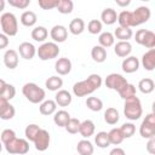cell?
<instances>
[{"mask_svg":"<svg viewBox=\"0 0 155 155\" xmlns=\"http://www.w3.org/2000/svg\"><path fill=\"white\" fill-rule=\"evenodd\" d=\"M101 86H102V78H101V75L91 74L85 80L74 84L73 93L76 97H85V96H88V94L93 93Z\"/></svg>","mask_w":155,"mask_h":155,"instance_id":"6da1fadb","label":"cell"},{"mask_svg":"<svg viewBox=\"0 0 155 155\" xmlns=\"http://www.w3.org/2000/svg\"><path fill=\"white\" fill-rule=\"evenodd\" d=\"M124 114L125 116L131 120V121H136L138 120L142 114H143V109H142V104L140 101L137 96L131 97L128 99H125V104H124Z\"/></svg>","mask_w":155,"mask_h":155,"instance_id":"7a4b0ae2","label":"cell"},{"mask_svg":"<svg viewBox=\"0 0 155 155\" xmlns=\"http://www.w3.org/2000/svg\"><path fill=\"white\" fill-rule=\"evenodd\" d=\"M22 93L33 104L41 103L45 99V91H44V88L39 87V85H36L34 82H27L22 87Z\"/></svg>","mask_w":155,"mask_h":155,"instance_id":"3957f363","label":"cell"},{"mask_svg":"<svg viewBox=\"0 0 155 155\" xmlns=\"http://www.w3.org/2000/svg\"><path fill=\"white\" fill-rule=\"evenodd\" d=\"M0 24L2 33L6 36H15L18 31V22L17 18L13 13L11 12H5L0 17Z\"/></svg>","mask_w":155,"mask_h":155,"instance_id":"277c9868","label":"cell"},{"mask_svg":"<svg viewBox=\"0 0 155 155\" xmlns=\"http://www.w3.org/2000/svg\"><path fill=\"white\" fill-rule=\"evenodd\" d=\"M36 54L41 61L53 59L59 54V47L56 42H44L36 50Z\"/></svg>","mask_w":155,"mask_h":155,"instance_id":"5b68a950","label":"cell"},{"mask_svg":"<svg viewBox=\"0 0 155 155\" xmlns=\"http://www.w3.org/2000/svg\"><path fill=\"white\" fill-rule=\"evenodd\" d=\"M5 149L10 154H17V155H24L29 151V142L23 138H15L8 144L5 145Z\"/></svg>","mask_w":155,"mask_h":155,"instance_id":"8992f818","label":"cell"},{"mask_svg":"<svg viewBox=\"0 0 155 155\" xmlns=\"http://www.w3.org/2000/svg\"><path fill=\"white\" fill-rule=\"evenodd\" d=\"M139 133L143 138H153L155 136V115L153 113L148 114L145 119L142 121L139 127Z\"/></svg>","mask_w":155,"mask_h":155,"instance_id":"52a82bcc","label":"cell"},{"mask_svg":"<svg viewBox=\"0 0 155 155\" xmlns=\"http://www.w3.org/2000/svg\"><path fill=\"white\" fill-rule=\"evenodd\" d=\"M136 42L145 46L147 48H154L155 47V34L151 30L148 29H139L136 33Z\"/></svg>","mask_w":155,"mask_h":155,"instance_id":"ba28073f","label":"cell"},{"mask_svg":"<svg viewBox=\"0 0 155 155\" xmlns=\"http://www.w3.org/2000/svg\"><path fill=\"white\" fill-rule=\"evenodd\" d=\"M150 16H151V12H150L149 7H147V6L137 7L132 12V27H137V25H140V24L148 22Z\"/></svg>","mask_w":155,"mask_h":155,"instance_id":"9c48e42d","label":"cell"},{"mask_svg":"<svg viewBox=\"0 0 155 155\" xmlns=\"http://www.w3.org/2000/svg\"><path fill=\"white\" fill-rule=\"evenodd\" d=\"M105 86L110 90H115V91H120L125 85H127V80L120 75V74H116V73H111L109 74L107 78H105Z\"/></svg>","mask_w":155,"mask_h":155,"instance_id":"30bf717a","label":"cell"},{"mask_svg":"<svg viewBox=\"0 0 155 155\" xmlns=\"http://www.w3.org/2000/svg\"><path fill=\"white\" fill-rule=\"evenodd\" d=\"M50 139H51V137H50L48 131L41 128L33 142L35 144V149L39 151H45L50 145Z\"/></svg>","mask_w":155,"mask_h":155,"instance_id":"8fae6325","label":"cell"},{"mask_svg":"<svg viewBox=\"0 0 155 155\" xmlns=\"http://www.w3.org/2000/svg\"><path fill=\"white\" fill-rule=\"evenodd\" d=\"M16 114L15 107L10 104V102L5 98L0 97V119L2 120H11Z\"/></svg>","mask_w":155,"mask_h":155,"instance_id":"7c38bea8","label":"cell"},{"mask_svg":"<svg viewBox=\"0 0 155 155\" xmlns=\"http://www.w3.org/2000/svg\"><path fill=\"white\" fill-rule=\"evenodd\" d=\"M50 36L54 42H64L68 38V29L64 25L57 24L51 29Z\"/></svg>","mask_w":155,"mask_h":155,"instance_id":"4fadbf2b","label":"cell"},{"mask_svg":"<svg viewBox=\"0 0 155 155\" xmlns=\"http://www.w3.org/2000/svg\"><path fill=\"white\" fill-rule=\"evenodd\" d=\"M18 52H19V56L22 58L33 59L34 56L36 54V48H35V46L33 44H30L28 41H24L18 46Z\"/></svg>","mask_w":155,"mask_h":155,"instance_id":"5bb4252c","label":"cell"},{"mask_svg":"<svg viewBox=\"0 0 155 155\" xmlns=\"http://www.w3.org/2000/svg\"><path fill=\"white\" fill-rule=\"evenodd\" d=\"M121 67H122V70H124L125 73L132 74V73H134V71L138 70V68H139V61H138V58L134 57V56H128V57H126V58L122 61Z\"/></svg>","mask_w":155,"mask_h":155,"instance_id":"9a60e30c","label":"cell"},{"mask_svg":"<svg viewBox=\"0 0 155 155\" xmlns=\"http://www.w3.org/2000/svg\"><path fill=\"white\" fill-rule=\"evenodd\" d=\"M142 65L145 70L153 71L155 68V48H150L142 57Z\"/></svg>","mask_w":155,"mask_h":155,"instance_id":"2e32d148","label":"cell"},{"mask_svg":"<svg viewBox=\"0 0 155 155\" xmlns=\"http://www.w3.org/2000/svg\"><path fill=\"white\" fill-rule=\"evenodd\" d=\"M4 64L8 69H15L18 65V53L16 50H7L4 53Z\"/></svg>","mask_w":155,"mask_h":155,"instance_id":"e0dca14e","label":"cell"},{"mask_svg":"<svg viewBox=\"0 0 155 155\" xmlns=\"http://www.w3.org/2000/svg\"><path fill=\"white\" fill-rule=\"evenodd\" d=\"M54 70L59 74V75H67L70 73L71 70V62L69 58L63 57V58H58V61L54 64Z\"/></svg>","mask_w":155,"mask_h":155,"instance_id":"ac0fdd59","label":"cell"},{"mask_svg":"<svg viewBox=\"0 0 155 155\" xmlns=\"http://www.w3.org/2000/svg\"><path fill=\"white\" fill-rule=\"evenodd\" d=\"M101 19L104 24L107 25H111L114 24L116 21H117V13L114 8L111 7H108V8H104L101 13Z\"/></svg>","mask_w":155,"mask_h":155,"instance_id":"d6986e66","label":"cell"},{"mask_svg":"<svg viewBox=\"0 0 155 155\" xmlns=\"http://www.w3.org/2000/svg\"><path fill=\"white\" fill-rule=\"evenodd\" d=\"M71 94L67 90H59L54 96V102L59 107H68L71 103Z\"/></svg>","mask_w":155,"mask_h":155,"instance_id":"ffe728a7","label":"cell"},{"mask_svg":"<svg viewBox=\"0 0 155 155\" xmlns=\"http://www.w3.org/2000/svg\"><path fill=\"white\" fill-rule=\"evenodd\" d=\"M94 130H96V126H94L93 121H91V120H85V121L80 122L79 133H80L84 138H88V137L93 136Z\"/></svg>","mask_w":155,"mask_h":155,"instance_id":"44dd1931","label":"cell"},{"mask_svg":"<svg viewBox=\"0 0 155 155\" xmlns=\"http://www.w3.org/2000/svg\"><path fill=\"white\" fill-rule=\"evenodd\" d=\"M132 51V45L128 41H119L115 47H114V52L116 56L119 57H128V54Z\"/></svg>","mask_w":155,"mask_h":155,"instance_id":"7402d4cb","label":"cell"},{"mask_svg":"<svg viewBox=\"0 0 155 155\" xmlns=\"http://www.w3.org/2000/svg\"><path fill=\"white\" fill-rule=\"evenodd\" d=\"M76 150L79 155H92L94 148L88 139H81L76 145Z\"/></svg>","mask_w":155,"mask_h":155,"instance_id":"603a6c76","label":"cell"},{"mask_svg":"<svg viewBox=\"0 0 155 155\" xmlns=\"http://www.w3.org/2000/svg\"><path fill=\"white\" fill-rule=\"evenodd\" d=\"M91 57L97 63H103L107 59V50L99 45H96L91 50Z\"/></svg>","mask_w":155,"mask_h":155,"instance_id":"cb8c5ba5","label":"cell"},{"mask_svg":"<svg viewBox=\"0 0 155 155\" xmlns=\"http://www.w3.org/2000/svg\"><path fill=\"white\" fill-rule=\"evenodd\" d=\"M56 109H57V104L52 99H47V101H44L40 107H39V110H40V114L42 115H52L53 113H56Z\"/></svg>","mask_w":155,"mask_h":155,"instance_id":"d4e9b609","label":"cell"},{"mask_svg":"<svg viewBox=\"0 0 155 155\" xmlns=\"http://www.w3.org/2000/svg\"><path fill=\"white\" fill-rule=\"evenodd\" d=\"M85 30V22L82 18H74L69 23V31L73 35H80Z\"/></svg>","mask_w":155,"mask_h":155,"instance_id":"484cf974","label":"cell"},{"mask_svg":"<svg viewBox=\"0 0 155 155\" xmlns=\"http://www.w3.org/2000/svg\"><path fill=\"white\" fill-rule=\"evenodd\" d=\"M117 22H119V27L122 28H131L132 27V12L131 11H121L117 15Z\"/></svg>","mask_w":155,"mask_h":155,"instance_id":"4316f807","label":"cell"},{"mask_svg":"<svg viewBox=\"0 0 155 155\" xmlns=\"http://www.w3.org/2000/svg\"><path fill=\"white\" fill-rule=\"evenodd\" d=\"M138 88L142 93L144 94H149L154 91L155 88V84H154V80L150 79V78H144L142 79L139 82H138Z\"/></svg>","mask_w":155,"mask_h":155,"instance_id":"83f0119b","label":"cell"},{"mask_svg":"<svg viewBox=\"0 0 155 155\" xmlns=\"http://www.w3.org/2000/svg\"><path fill=\"white\" fill-rule=\"evenodd\" d=\"M70 119V115L68 111L65 110H58L54 113V116H53V122L58 126V127H65V125L68 124Z\"/></svg>","mask_w":155,"mask_h":155,"instance_id":"f1b7e54d","label":"cell"},{"mask_svg":"<svg viewBox=\"0 0 155 155\" xmlns=\"http://www.w3.org/2000/svg\"><path fill=\"white\" fill-rule=\"evenodd\" d=\"M113 35H114V38L119 39L120 41H128V40L132 38L133 33H132V29H131V28L117 27V28L115 29V31H114Z\"/></svg>","mask_w":155,"mask_h":155,"instance_id":"f546056e","label":"cell"},{"mask_svg":"<svg viewBox=\"0 0 155 155\" xmlns=\"http://www.w3.org/2000/svg\"><path fill=\"white\" fill-rule=\"evenodd\" d=\"M36 21H38V17L33 11H24L21 15V23L24 27H33L36 23Z\"/></svg>","mask_w":155,"mask_h":155,"instance_id":"4dcf8cb0","label":"cell"},{"mask_svg":"<svg viewBox=\"0 0 155 155\" xmlns=\"http://www.w3.org/2000/svg\"><path fill=\"white\" fill-rule=\"evenodd\" d=\"M47 35H48V31L45 27L42 25H39V27H35L33 30H31V38L38 41V42H44L46 39H47Z\"/></svg>","mask_w":155,"mask_h":155,"instance_id":"1f68e13d","label":"cell"},{"mask_svg":"<svg viewBox=\"0 0 155 155\" xmlns=\"http://www.w3.org/2000/svg\"><path fill=\"white\" fill-rule=\"evenodd\" d=\"M114 41H115V38H114V35L110 31H104L98 38L99 46H102L103 48H108V47L113 46L114 45Z\"/></svg>","mask_w":155,"mask_h":155,"instance_id":"d6a6232c","label":"cell"},{"mask_svg":"<svg viewBox=\"0 0 155 155\" xmlns=\"http://www.w3.org/2000/svg\"><path fill=\"white\" fill-rule=\"evenodd\" d=\"M45 86L50 91H59L61 87L63 86V80L59 76H50L45 81Z\"/></svg>","mask_w":155,"mask_h":155,"instance_id":"836d02e7","label":"cell"},{"mask_svg":"<svg viewBox=\"0 0 155 155\" xmlns=\"http://www.w3.org/2000/svg\"><path fill=\"white\" fill-rule=\"evenodd\" d=\"M120 119V114L115 108H108L104 111V121L109 125H115Z\"/></svg>","mask_w":155,"mask_h":155,"instance_id":"e575fe53","label":"cell"},{"mask_svg":"<svg viewBox=\"0 0 155 155\" xmlns=\"http://www.w3.org/2000/svg\"><path fill=\"white\" fill-rule=\"evenodd\" d=\"M94 143L98 148H108L110 145V142H109V137H108V133L104 132V131H101L98 132L96 136H94Z\"/></svg>","mask_w":155,"mask_h":155,"instance_id":"d590c367","label":"cell"},{"mask_svg":"<svg viewBox=\"0 0 155 155\" xmlns=\"http://www.w3.org/2000/svg\"><path fill=\"white\" fill-rule=\"evenodd\" d=\"M73 7H74V4L71 0H59L58 1V5H57V10L59 13H63V15H69L73 11Z\"/></svg>","mask_w":155,"mask_h":155,"instance_id":"8d00e7d4","label":"cell"},{"mask_svg":"<svg viewBox=\"0 0 155 155\" xmlns=\"http://www.w3.org/2000/svg\"><path fill=\"white\" fill-rule=\"evenodd\" d=\"M86 105L92 111H99L103 108V102L98 97H88L86 99Z\"/></svg>","mask_w":155,"mask_h":155,"instance_id":"74e56055","label":"cell"},{"mask_svg":"<svg viewBox=\"0 0 155 155\" xmlns=\"http://www.w3.org/2000/svg\"><path fill=\"white\" fill-rule=\"evenodd\" d=\"M108 137H109L110 144H114V145H119L124 140V137L120 132V128H111L108 132Z\"/></svg>","mask_w":155,"mask_h":155,"instance_id":"f35d334b","label":"cell"},{"mask_svg":"<svg viewBox=\"0 0 155 155\" xmlns=\"http://www.w3.org/2000/svg\"><path fill=\"white\" fill-rule=\"evenodd\" d=\"M119 94L122 99H128L131 97H134L136 96V87L134 85L132 84H127L125 85L120 91H119Z\"/></svg>","mask_w":155,"mask_h":155,"instance_id":"ab89813d","label":"cell"},{"mask_svg":"<svg viewBox=\"0 0 155 155\" xmlns=\"http://www.w3.org/2000/svg\"><path fill=\"white\" fill-rule=\"evenodd\" d=\"M40 130H41L40 126H38V125H35V124L28 125V126L25 127V131H24L27 139L30 140V142H34V139H35V137H36V134L39 133Z\"/></svg>","mask_w":155,"mask_h":155,"instance_id":"60d3db41","label":"cell"},{"mask_svg":"<svg viewBox=\"0 0 155 155\" xmlns=\"http://www.w3.org/2000/svg\"><path fill=\"white\" fill-rule=\"evenodd\" d=\"M120 132H121L124 139H125V138H130V137H132V136L134 134V132H136V126H134L133 124H131V122H126V124H124V125L120 127Z\"/></svg>","mask_w":155,"mask_h":155,"instance_id":"b9f144b4","label":"cell"},{"mask_svg":"<svg viewBox=\"0 0 155 155\" xmlns=\"http://www.w3.org/2000/svg\"><path fill=\"white\" fill-rule=\"evenodd\" d=\"M79 126H80V121H79L78 119H75V117H70L69 121H68V124L65 125L64 128L67 130L68 133H70V134H75V133L79 132Z\"/></svg>","mask_w":155,"mask_h":155,"instance_id":"7bdbcfd3","label":"cell"},{"mask_svg":"<svg viewBox=\"0 0 155 155\" xmlns=\"http://www.w3.org/2000/svg\"><path fill=\"white\" fill-rule=\"evenodd\" d=\"M15 138H16V133H15V131L11 130V128L4 130V131L1 132V134H0V139H1V143H2L4 145L8 144V143H10L11 140H13Z\"/></svg>","mask_w":155,"mask_h":155,"instance_id":"ee69618b","label":"cell"},{"mask_svg":"<svg viewBox=\"0 0 155 155\" xmlns=\"http://www.w3.org/2000/svg\"><path fill=\"white\" fill-rule=\"evenodd\" d=\"M87 30L90 34H99L102 31V22L98 19H91L87 24Z\"/></svg>","mask_w":155,"mask_h":155,"instance_id":"f6af8a7d","label":"cell"},{"mask_svg":"<svg viewBox=\"0 0 155 155\" xmlns=\"http://www.w3.org/2000/svg\"><path fill=\"white\" fill-rule=\"evenodd\" d=\"M15 96H16V88H15V86L11 85V84H7L6 87H5V90H4V92H2V94H1L0 97H1V98H5V99H7V101H10V99H12Z\"/></svg>","mask_w":155,"mask_h":155,"instance_id":"bcb514c9","label":"cell"},{"mask_svg":"<svg viewBox=\"0 0 155 155\" xmlns=\"http://www.w3.org/2000/svg\"><path fill=\"white\" fill-rule=\"evenodd\" d=\"M59 0H39L38 4L42 10H51V8H56L58 5Z\"/></svg>","mask_w":155,"mask_h":155,"instance_id":"7dc6e473","label":"cell"},{"mask_svg":"<svg viewBox=\"0 0 155 155\" xmlns=\"http://www.w3.org/2000/svg\"><path fill=\"white\" fill-rule=\"evenodd\" d=\"M10 6H13L16 8L24 10L30 5V0H8Z\"/></svg>","mask_w":155,"mask_h":155,"instance_id":"c3c4849f","label":"cell"},{"mask_svg":"<svg viewBox=\"0 0 155 155\" xmlns=\"http://www.w3.org/2000/svg\"><path fill=\"white\" fill-rule=\"evenodd\" d=\"M147 151L149 154H155V138H149L148 140V144H147Z\"/></svg>","mask_w":155,"mask_h":155,"instance_id":"681fc988","label":"cell"},{"mask_svg":"<svg viewBox=\"0 0 155 155\" xmlns=\"http://www.w3.org/2000/svg\"><path fill=\"white\" fill-rule=\"evenodd\" d=\"M8 45V36H6L4 33H0V50L6 48Z\"/></svg>","mask_w":155,"mask_h":155,"instance_id":"f907efd6","label":"cell"},{"mask_svg":"<svg viewBox=\"0 0 155 155\" xmlns=\"http://www.w3.org/2000/svg\"><path fill=\"white\" fill-rule=\"evenodd\" d=\"M109 155H126V154H125V150H124L122 148L116 147V148H114V149L110 150Z\"/></svg>","mask_w":155,"mask_h":155,"instance_id":"816d5d0a","label":"cell"},{"mask_svg":"<svg viewBox=\"0 0 155 155\" xmlns=\"http://www.w3.org/2000/svg\"><path fill=\"white\" fill-rule=\"evenodd\" d=\"M6 85H7V82H5V80L0 79V96L2 94V92H4L5 87H6Z\"/></svg>","mask_w":155,"mask_h":155,"instance_id":"f5cc1de1","label":"cell"},{"mask_svg":"<svg viewBox=\"0 0 155 155\" xmlns=\"http://www.w3.org/2000/svg\"><path fill=\"white\" fill-rule=\"evenodd\" d=\"M116 4H117L119 6H128V5L131 4V1H130V0H126V1H120V0H116Z\"/></svg>","mask_w":155,"mask_h":155,"instance_id":"db71d44e","label":"cell"},{"mask_svg":"<svg viewBox=\"0 0 155 155\" xmlns=\"http://www.w3.org/2000/svg\"><path fill=\"white\" fill-rule=\"evenodd\" d=\"M4 8H5V1L4 0H0V12L4 11Z\"/></svg>","mask_w":155,"mask_h":155,"instance_id":"11a10c76","label":"cell"},{"mask_svg":"<svg viewBox=\"0 0 155 155\" xmlns=\"http://www.w3.org/2000/svg\"><path fill=\"white\" fill-rule=\"evenodd\" d=\"M2 150V143H1V140H0V151Z\"/></svg>","mask_w":155,"mask_h":155,"instance_id":"9f6ffc18","label":"cell"}]
</instances>
